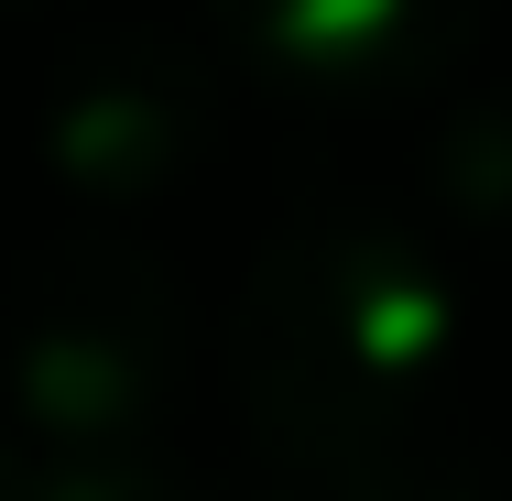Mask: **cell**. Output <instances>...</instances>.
I'll use <instances>...</instances> for the list:
<instances>
[{
	"instance_id": "cell-1",
	"label": "cell",
	"mask_w": 512,
	"mask_h": 501,
	"mask_svg": "<svg viewBox=\"0 0 512 501\" xmlns=\"http://www.w3.org/2000/svg\"><path fill=\"white\" fill-rule=\"evenodd\" d=\"M458 349V284L393 207H295L229 295V403L262 469L371 480L414 447V414Z\"/></svg>"
},
{
	"instance_id": "cell-2",
	"label": "cell",
	"mask_w": 512,
	"mask_h": 501,
	"mask_svg": "<svg viewBox=\"0 0 512 501\" xmlns=\"http://www.w3.org/2000/svg\"><path fill=\"white\" fill-rule=\"evenodd\" d=\"M186 382V284L175 262L120 229L66 218L33 240L0 305V393L44 447H120L153 436Z\"/></svg>"
},
{
	"instance_id": "cell-3",
	"label": "cell",
	"mask_w": 512,
	"mask_h": 501,
	"mask_svg": "<svg viewBox=\"0 0 512 501\" xmlns=\"http://www.w3.org/2000/svg\"><path fill=\"white\" fill-rule=\"evenodd\" d=\"M218 120H229V77L207 44H186L175 22H99L55 55L33 142L88 218H120L186 186L218 153Z\"/></svg>"
},
{
	"instance_id": "cell-4",
	"label": "cell",
	"mask_w": 512,
	"mask_h": 501,
	"mask_svg": "<svg viewBox=\"0 0 512 501\" xmlns=\"http://www.w3.org/2000/svg\"><path fill=\"white\" fill-rule=\"evenodd\" d=\"M207 22L262 88L306 109H371L436 88L480 44L491 0H207Z\"/></svg>"
},
{
	"instance_id": "cell-5",
	"label": "cell",
	"mask_w": 512,
	"mask_h": 501,
	"mask_svg": "<svg viewBox=\"0 0 512 501\" xmlns=\"http://www.w3.org/2000/svg\"><path fill=\"white\" fill-rule=\"evenodd\" d=\"M414 186L447 229L512 240V88H469V99L436 109L414 142Z\"/></svg>"
},
{
	"instance_id": "cell-6",
	"label": "cell",
	"mask_w": 512,
	"mask_h": 501,
	"mask_svg": "<svg viewBox=\"0 0 512 501\" xmlns=\"http://www.w3.org/2000/svg\"><path fill=\"white\" fill-rule=\"evenodd\" d=\"M11 501H218V480L164 458L153 436H120V447H22Z\"/></svg>"
},
{
	"instance_id": "cell-7",
	"label": "cell",
	"mask_w": 512,
	"mask_h": 501,
	"mask_svg": "<svg viewBox=\"0 0 512 501\" xmlns=\"http://www.w3.org/2000/svg\"><path fill=\"white\" fill-rule=\"evenodd\" d=\"M338 501H512L502 480H480V469H458V458H393V469H371V480H349Z\"/></svg>"
},
{
	"instance_id": "cell-8",
	"label": "cell",
	"mask_w": 512,
	"mask_h": 501,
	"mask_svg": "<svg viewBox=\"0 0 512 501\" xmlns=\"http://www.w3.org/2000/svg\"><path fill=\"white\" fill-rule=\"evenodd\" d=\"M218 501H338L327 480H295V469H262V480H240V491H218Z\"/></svg>"
},
{
	"instance_id": "cell-9",
	"label": "cell",
	"mask_w": 512,
	"mask_h": 501,
	"mask_svg": "<svg viewBox=\"0 0 512 501\" xmlns=\"http://www.w3.org/2000/svg\"><path fill=\"white\" fill-rule=\"evenodd\" d=\"M22 491V447H11V425H0V501Z\"/></svg>"
},
{
	"instance_id": "cell-10",
	"label": "cell",
	"mask_w": 512,
	"mask_h": 501,
	"mask_svg": "<svg viewBox=\"0 0 512 501\" xmlns=\"http://www.w3.org/2000/svg\"><path fill=\"white\" fill-rule=\"evenodd\" d=\"M0 11H33V0H0Z\"/></svg>"
}]
</instances>
